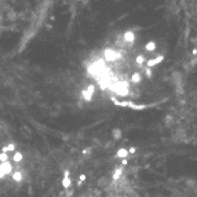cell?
<instances>
[{
  "mask_svg": "<svg viewBox=\"0 0 197 197\" xmlns=\"http://www.w3.org/2000/svg\"><path fill=\"white\" fill-rule=\"evenodd\" d=\"M13 164L10 161H6V163H0V178H4L6 175L13 174Z\"/></svg>",
  "mask_w": 197,
  "mask_h": 197,
  "instance_id": "6da1fadb",
  "label": "cell"
},
{
  "mask_svg": "<svg viewBox=\"0 0 197 197\" xmlns=\"http://www.w3.org/2000/svg\"><path fill=\"white\" fill-rule=\"evenodd\" d=\"M123 39H124V43H130V44H132L135 40V35H134V32L132 31H127L124 33V36H123Z\"/></svg>",
  "mask_w": 197,
  "mask_h": 197,
  "instance_id": "7a4b0ae2",
  "label": "cell"
},
{
  "mask_svg": "<svg viewBox=\"0 0 197 197\" xmlns=\"http://www.w3.org/2000/svg\"><path fill=\"white\" fill-rule=\"evenodd\" d=\"M163 59H164L163 55H160V57H157V58H154V59H149V61H146V62H148V66H146V68H150V69H152L154 65H159Z\"/></svg>",
  "mask_w": 197,
  "mask_h": 197,
  "instance_id": "3957f363",
  "label": "cell"
},
{
  "mask_svg": "<svg viewBox=\"0 0 197 197\" xmlns=\"http://www.w3.org/2000/svg\"><path fill=\"white\" fill-rule=\"evenodd\" d=\"M11 176H13V179L15 181V182H22V179H23V172L22 171H13V174H11Z\"/></svg>",
  "mask_w": 197,
  "mask_h": 197,
  "instance_id": "277c9868",
  "label": "cell"
},
{
  "mask_svg": "<svg viewBox=\"0 0 197 197\" xmlns=\"http://www.w3.org/2000/svg\"><path fill=\"white\" fill-rule=\"evenodd\" d=\"M15 148H17V145L14 142L9 143V145H6V146H3V149H1V152L4 153H9V152H15Z\"/></svg>",
  "mask_w": 197,
  "mask_h": 197,
  "instance_id": "5b68a950",
  "label": "cell"
},
{
  "mask_svg": "<svg viewBox=\"0 0 197 197\" xmlns=\"http://www.w3.org/2000/svg\"><path fill=\"white\" fill-rule=\"evenodd\" d=\"M131 83H132V84H139V83H141V73H139V72L132 73V76H131Z\"/></svg>",
  "mask_w": 197,
  "mask_h": 197,
  "instance_id": "8992f818",
  "label": "cell"
},
{
  "mask_svg": "<svg viewBox=\"0 0 197 197\" xmlns=\"http://www.w3.org/2000/svg\"><path fill=\"white\" fill-rule=\"evenodd\" d=\"M13 160L15 161V163H21V161L23 160V154L21 152H14V156H13Z\"/></svg>",
  "mask_w": 197,
  "mask_h": 197,
  "instance_id": "52a82bcc",
  "label": "cell"
},
{
  "mask_svg": "<svg viewBox=\"0 0 197 197\" xmlns=\"http://www.w3.org/2000/svg\"><path fill=\"white\" fill-rule=\"evenodd\" d=\"M127 156H128V150L127 149H119V152L116 153V157H119V159H125Z\"/></svg>",
  "mask_w": 197,
  "mask_h": 197,
  "instance_id": "ba28073f",
  "label": "cell"
},
{
  "mask_svg": "<svg viewBox=\"0 0 197 197\" xmlns=\"http://www.w3.org/2000/svg\"><path fill=\"white\" fill-rule=\"evenodd\" d=\"M81 98L84 99L85 102H91V101H92V95H90L85 90H83V91H81Z\"/></svg>",
  "mask_w": 197,
  "mask_h": 197,
  "instance_id": "9c48e42d",
  "label": "cell"
},
{
  "mask_svg": "<svg viewBox=\"0 0 197 197\" xmlns=\"http://www.w3.org/2000/svg\"><path fill=\"white\" fill-rule=\"evenodd\" d=\"M121 175H123V168L120 167V168L115 170V172H113V181H119Z\"/></svg>",
  "mask_w": 197,
  "mask_h": 197,
  "instance_id": "30bf717a",
  "label": "cell"
},
{
  "mask_svg": "<svg viewBox=\"0 0 197 197\" xmlns=\"http://www.w3.org/2000/svg\"><path fill=\"white\" fill-rule=\"evenodd\" d=\"M62 186H63V189H69L72 186V179L70 178H63L62 179Z\"/></svg>",
  "mask_w": 197,
  "mask_h": 197,
  "instance_id": "8fae6325",
  "label": "cell"
},
{
  "mask_svg": "<svg viewBox=\"0 0 197 197\" xmlns=\"http://www.w3.org/2000/svg\"><path fill=\"white\" fill-rule=\"evenodd\" d=\"M135 62H137V65H138V66H142L143 63L146 62V59H145V57H143V55H138V57L135 58Z\"/></svg>",
  "mask_w": 197,
  "mask_h": 197,
  "instance_id": "7c38bea8",
  "label": "cell"
},
{
  "mask_svg": "<svg viewBox=\"0 0 197 197\" xmlns=\"http://www.w3.org/2000/svg\"><path fill=\"white\" fill-rule=\"evenodd\" d=\"M154 50H156V43H154V41H149L148 44H146V51H150V53H152Z\"/></svg>",
  "mask_w": 197,
  "mask_h": 197,
  "instance_id": "4fadbf2b",
  "label": "cell"
},
{
  "mask_svg": "<svg viewBox=\"0 0 197 197\" xmlns=\"http://www.w3.org/2000/svg\"><path fill=\"white\" fill-rule=\"evenodd\" d=\"M112 135H113V138H115V139H120L121 138V130H119V128H115V130H113V132H112Z\"/></svg>",
  "mask_w": 197,
  "mask_h": 197,
  "instance_id": "5bb4252c",
  "label": "cell"
},
{
  "mask_svg": "<svg viewBox=\"0 0 197 197\" xmlns=\"http://www.w3.org/2000/svg\"><path fill=\"white\" fill-rule=\"evenodd\" d=\"M6 161H9V154L4 152L0 153V163H6Z\"/></svg>",
  "mask_w": 197,
  "mask_h": 197,
  "instance_id": "9a60e30c",
  "label": "cell"
},
{
  "mask_svg": "<svg viewBox=\"0 0 197 197\" xmlns=\"http://www.w3.org/2000/svg\"><path fill=\"white\" fill-rule=\"evenodd\" d=\"M85 91H87V92H88L90 95H94V92H95V87H94L92 84H88V87L85 88Z\"/></svg>",
  "mask_w": 197,
  "mask_h": 197,
  "instance_id": "2e32d148",
  "label": "cell"
},
{
  "mask_svg": "<svg viewBox=\"0 0 197 197\" xmlns=\"http://www.w3.org/2000/svg\"><path fill=\"white\" fill-rule=\"evenodd\" d=\"M145 75H146V77L150 79V77L153 76V70L150 69V68H146V69H145Z\"/></svg>",
  "mask_w": 197,
  "mask_h": 197,
  "instance_id": "e0dca14e",
  "label": "cell"
},
{
  "mask_svg": "<svg viewBox=\"0 0 197 197\" xmlns=\"http://www.w3.org/2000/svg\"><path fill=\"white\" fill-rule=\"evenodd\" d=\"M84 181H85V174H81L80 178H79V183H83Z\"/></svg>",
  "mask_w": 197,
  "mask_h": 197,
  "instance_id": "ac0fdd59",
  "label": "cell"
},
{
  "mask_svg": "<svg viewBox=\"0 0 197 197\" xmlns=\"http://www.w3.org/2000/svg\"><path fill=\"white\" fill-rule=\"evenodd\" d=\"M90 150H91L90 148H85L84 150H83V154H88V153H90Z\"/></svg>",
  "mask_w": 197,
  "mask_h": 197,
  "instance_id": "d6986e66",
  "label": "cell"
},
{
  "mask_svg": "<svg viewBox=\"0 0 197 197\" xmlns=\"http://www.w3.org/2000/svg\"><path fill=\"white\" fill-rule=\"evenodd\" d=\"M135 152H137V149H135V148H130V149H128V153H135Z\"/></svg>",
  "mask_w": 197,
  "mask_h": 197,
  "instance_id": "ffe728a7",
  "label": "cell"
},
{
  "mask_svg": "<svg viewBox=\"0 0 197 197\" xmlns=\"http://www.w3.org/2000/svg\"><path fill=\"white\" fill-rule=\"evenodd\" d=\"M127 163H128V161L125 160V159H123V160H121V164H123V166H127Z\"/></svg>",
  "mask_w": 197,
  "mask_h": 197,
  "instance_id": "44dd1931",
  "label": "cell"
},
{
  "mask_svg": "<svg viewBox=\"0 0 197 197\" xmlns=\"http://www.w3.org/2000/svg\"><path fill=\"white\" fill-rule=\"evenodd\" d=\"M192 54H193V55H196V54H197V50H196V48H193V51H192Z\"/></svg>",
  "mask_w": 197,
  "mask_h": 197,
  "instance_id": "7402d4cb",
  "label": "cell"
}]
</instances>
